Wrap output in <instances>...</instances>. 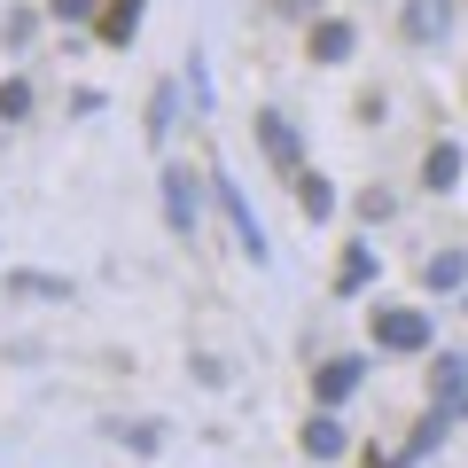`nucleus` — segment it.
I'll use <instances>...</instances> for the list:
<instances>
[{
  "label": "nucleus",
  "mask_w": 468,
  "mask_h": 468,
  "mask_svg": "<svg viewBox=\"0 0 468 468\" xmlns=\"http://www.w3.org/2000/svg\"><path fill=\"white\" fill-rule=\"evenodd\" d=\"M461 180V149H452V141H437L430 156H421V187H452Z\"/></svg>",
  "instance_id": "6e6552de"
},
{
  "label": "nucleus",
  "mask_w": 468,
  "mask_h": 468,
  "mask_svg": "<svg viewBox=\"0 0 468 468\" xmlns=\"http://www.w3.org/2000/svg\"><path fill=\"white\" fill-rule=\"evenodd\" d=\"M24 110H32V86L8 79V86H0V117H24Z\"/></svg>",
  "instance_id": "2eb2a0df"
},
{
  "label": "nucleus",
  "mask_w": 468,
  "mask_h": 468,
  "mask_svg": "<svg viewBox=\"0 0 468 468\" xmlns=\"http://www.w3.org/2000/svg\"><path fill=\"white\" fill-rule=\"evenodd\" d=\"M367 468H399V461H383V452H367Z\"/></svg>",
  "instance_id": "a211bd4d"
},
{
  "label": "nucleus",
  "mask_w": 468,
  "mask_h": 468,
  "mask_svg": "<svg viewBox=\"0 0 468 468\" xmlns=\"http://www.w3.org/2000/svg\"><path fill=\"white\" fill-rule=\"evenodd\" d=\"M211 187H218V211H227V227H234V242H242V250H250V258H266V234H258V218H250V203L234 196L227 180H211Z\"/></svg>",
  "instance_id": "f03ea898"
},
{
  "label": "nucleus",
  "mask_w": 468,
  "mask_h": 468,
  "mask_svg": "<svg viewBox=\"0 0 468 468\" xmlns=\"http://www.w3.org/2000/svg\"><path fill=\"white\" fill-rule=\"evenodd\" d=\"M258 141H266V156H273V165H282V172H297V133H289V117H258Z\"/></svg>",
  "instance_id": "39448f33"
},
{
  "label": "nucleus",
  "mask_w": 468,
  "mask_h": 468,
  "mask_svg": "<svg viewBox=\"0 0 468 468\" xmlns=\"http://www.w3.org/2000/svg\"><path fill=\"white\" fill-rule=\"evenodd\" d=\"M445 24H452V8H445V0H414V8H406V32H414V39H437Z\"/></svg>",
  "instance_id": "1a4fd4ad"
},
{
  "label": "nucleus",
  "mask_w": 468,
  "mask_h": 468,
  "mask_svg": "<svg viewBox=\"0 0 468 468\" xmlns=\"http://www.w3.org/2000/svg\"><path fill=\"white\" fill-rule=\"evenodd\" d=\"M165 133H172V86L149 101V141H165Z\"/></svg>",
  "instance_id": "dca6fc26"
},
{
  "label": "nucleus",
  "mask_w": 468,
  "mask_h": 468,
  "mask_svg": "<svg viewBox=\"0 0 468 468\" xmlns=\"http://www.w3.org/2000/svg\"><path fill=\"white\" fill-rule=\"evenodd\" d=\"M375 344L383 351H421L430 344V320L406 313V304H383V313H375Z\"/></svg>",
  "instance_id": "f257e3e1"
},
{
  "label": "nucleus",
  "mask_w": 468,
  "mask_h": 468,
  "mask_svg": "<svg viewBox=\"0 0 468 468\" xmlns=\"http://www.w3.org/2000/svg\"><path fill=\"white\" fill-rule=\"evenodd\" d=\"M367 273H375V250H351L344 273H335V289H367Z\"/></svg>",
  "instance_id": "4468645a"
},
{
  "label": "nucleus",
  "mask_w": 468,
  "mask_h": 468,
  "mask_svg": "<svg viewBox=\"0 0 468 468\" xmlns=\"http://www.w3.org/2000/svg\"><path fill=\"white\" fill-rule=\"evenodd\" d=\"M313 390H320L328 406H335V399H351V390H359V359H328V367L313 375Z\"/></svg>",
  "instance_id": "423d86ee"
},
{
  "label": "nucleus",
  "mask_w": 468,
  "mask_h": 468,
  "mask_svg": "<svg viewBox=\"0 0 468 468\" xmlns=\"http://www.w3.org/2000/svg\"><path fill=\"white\" fill-rule=\"evenodd\" d=\"M165 218H172V234L196 227V196H187V172H165Z\"/></svg>",
  "instance_id": "0eeeda50"
},
{
  "label": "nucleus",
  "mask_w": 468,
  "mask_h": 468,
  "mask_svg": "<svg viewBox=\"0 0 468 468\" xmlns=\"http://www.w3.org/2000/svg\"><path fill=\"white\" fill-rule=\"evenodd\" d=\"M461 273H468V258H461V250H437L430 266H421V282H430V289H461Z\"/></svg>",
  "instance_id": "ddd939ff"
},
{
  "label": "nucleus",
  "mask_w": 468,
  "mask_h": 468,
  "mask_svg": "<svg viewBox=\"0 0 468 468\" xmlns=\"http://www.w3.org/2000/svg\"><path fill=\"white\" fill-rule=\"evenodd\" d=\"M297 203H304V218H328V211H335V196H328L320 172H297Z\"/></svg>",
  "instance_id": "f8f14e48"
},
{
  "label": "nucleus",
  "mask_w": 468,
  "mask_h": 468,
  "mask_svg": "<svg viewBox=\"0 0 468 468\" xmlns=\"http://www.w3.org/2000/svg\"><path fill=\"white\" fill-rule=\"evenodd\" d=\"M437 406H445V414H461V406H468V359H461V351L437 359Z\"/></svg>",
  "instance_id": "7ed1b4c3"
},
{
  "label": "nucleus",
  "mask_w": 468,
  "mask_h": 468,
  "mask_svg": "<svg viewBox=\"0 0 468 468\" xmlns=\"http://www.w3.org/2000/svg\"><path fill=\"white\" fill-rule=\"evenodd\" d=\"M304 452H313V461H335V452H344V430H335L328 414H313L304 421Z\"/></svg>",
  "instance_id": "9d476101"
},
{
  "label": "nucleus",
  "mask_w": 468,
  "mask_h": 468,
  "mask_svg": "<svg viewBox=\"0 0 468 468\" xmlns=\"http://www.w3.org/2000/svg\"><path fill=\"white\" fill-rule=\"evenodd\" d=\"M94 32L110 39V48H125V39L141 32V0H110V8H101V16H94Z\"/></svg>",
  "instance_id": "20e7f679"
},
{
  "label": "nucleus",
  "mask_w": 468,
  "mask_h": 468,
  "mask_svg": "<svg viewBox=\"0 0 468 468\" xmlns=\"http://www.w3.org/2000/svg\"><path fill=\"white\" fill-rule=\"evenodd\" d=\"M351 55V24H313V63H344Z\"/></svg>",
  "instance_id": "9b49d317"
},
{
  "label": "nucleus",
  "mask_w": 468,
  "mask_h": 468,
  "mask_svg": "<svg viewBox=\"0 0 468 468\" xmlns=\"http://www.w3.org/2000/svg\"><path fill=\"white\" fill-rule=\"evenodd\" d=\"M86 8H94V0H55V16H63V24H79Z\"/></svg>",
  "instance_id": "f3484780"
}]
</instances>
